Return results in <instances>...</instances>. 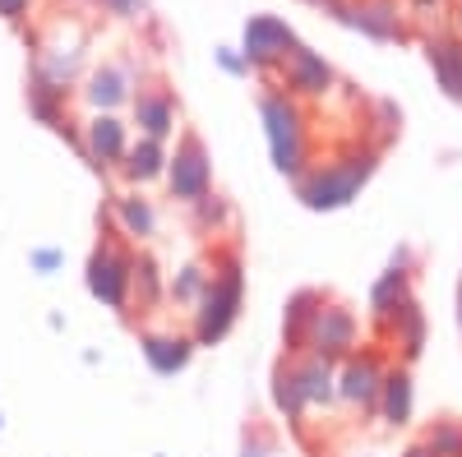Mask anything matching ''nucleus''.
Listing matches in <instances>:
<instances>
[{
  "mask_svg": "<svg viewBox=\"0 0 462 457\" xmlns=\"http://www.w3.org/2000/svg\"><path fill=\"white\" fill-rule=\"evenodd\" d=\"M398 457H435V452H430L426 443H420V439H411V443H407V448H402Z\"/></svg>",
  "mask_w": 462,
  "mask_h": 457,
  "instance_id": "obj_36",
  "label": "nucleus"
},
{
  "mask_svg": "<svg viewBox=\"0 0 462 457\" xmlns=\"http://www.w3.org/2000/svg\"><path fill=\"white\" fill-rule=\"evenodd\" d=\"M208 278H213L208 263H199V259L185 263L176 278H167V300L180 305V310H195V305L204 300V291H208Z\"/></svg>",
  "mask_w": 462,
  "mask_h": 457,
  "instance_id": "obj_27",
  "label": "nucleus"
},
{
  "mask_svg": "<svg viewBox=\"0 0 462 457\" xmlns=\"http://www.w3.org/2000/svg\"><path fill=\"white\" fill-rule=\"evenodd\" d=\"M208 291L204 300L189 310V337L195 347H217L226 342V333L241 324V310H245V263H241V250L236 245H217L213 259H208Z\"/></svg>",
  "mask_w": 462,
  "mask_h": 457,
  "instance_id": "obj_2",
  "label": "nucleus"
},
{
  "mask_svg": "<svg viewBox=\"0 0 462 457\" xmlns=\"http://www.w3.org/2000/svg\"><path fill=\"white\" fill-rule=\"evenodd\" d=\"M167 162H171V148L139 134L130 143V152H125V162H121V171H116V176H121L130 189H148V185L167 180Z\"/></svg>",
  "mask_w": 462,
  "mask_h": 457,
  "instance_id": "obj_23",
  "label": "nucleus"
},
{
  "mask_svg": "<svg viewBox=\"0 0 462 457\" xmlns=\"http://www.w3.org/2000/svg\"><path fill=\"white\" fill-rule=\"evenodd\" d=\"M407 14L420 23H439L448 14V0H407Z\"/></svg>",
  "mask_w": 462,
  "mask_h": 457,
  "instance_id": "obj_30",
  "label": "nucleus"
},
{
  "mask_svg": "<svg viewBox=\"0 0 462 457\" xmlns=\"http://www.w3.org/2000/svg\"><path fill=\"white\" fill-rule=\"evenodd\" d=\"M356 347H361V319H356V310L328 296V300H324V310H319V319H315V328H310V342H305V352H315V356L342 365Z\"/></svg>",
  "mask_w": 462,
  "mask_h": 457,
  "instance_id": "obj_8",
  "label": "nucleus"
},
{
  "mask_svg": "<svg viewBox=\"0 0 462 457\" xmlns=\"http://www.w3.org/2000/svg\"><path fill=\"white\" fill-rule=\"evenodd\" d=\"M426 60L435 69V84L444 88V97L462 106V37L453 28H435L426 37Z\"/></svg>",
  "mask_w": 462,
  "mask_h": 457,
  "instance_id": "obj_20",
  "label": "nucleus"
},
{
  "mask_svg": "<svg viewBox=\"0 0 462 457\" xmlns=\"http://www.w3.org/2000/svg\"><path fill=\"white\" fill-rule=\"evenodd\" d=\"M139 352L152 365V374H180L189 361H195V337L189 333H158L143 328L139 333Z\"/></svg>",
  "mask_w": 462,
  "mask_h": 457,
  "instance_id": "obj_22",
  "label": "nucleus"
},
{
  "mask_svg": "<svg viewBox=\"0 0 462 457\" xmlns=\"http://www.w3.org/2000/svg\"><path fill=\"white\" fill-rule=\"evenodd\" d=\"M162 300H167V273H162V263L152 259L148 250H134V287H130V310L148 315V310H158Z\"/></svg>",
  "mask_w": 462,
  "mask_h": 457,
  "instance_id": "obj_24",
  "label": "nucleus"
},
{
  "mask_svg": "<svg viewBox=\"0 0 462 457\" xmlns=\"http://www.w3.org/2000/svg\"><path fill=\"white\" fill-rule=\"evenodd\" d=\"M342 23L361 28L365 37H374V42H407V37H411L407 14H402L398 0H346Z\"/></svg>",
  "mask_w": 462,
  "mask_h": 457,
  "instance_id": "obj_13",
  "label": "nucleus"
},
{
  "mask_svg": "<svg viewBox=\"0 0 462 457\" xmlns=\"http://www.w3.org/2000/svg\"><path fill=\"white\" fill-rule=\"evenodd\" d=\"M134 93H139V65L125 60V56L102 60V65L88 74V84H84V102L93 106V116H97V111L116 116L121 106L134 102Z\"/></svg>",
  "mask_w": 462,
  "mask_h": 457,
  "instance_id": "obj_10",
  "label": "nucleus"
},
{
  "mask_svg": "<svg viewBox=\"0 0 462 457\" xmlns=\"http://www.w3.org/2000/svg\"><path fill=\"white\" fill-rule=\"evenodd\" d=\"M259 121H263L268 152H273V167L287 180H300L315 167V143H310V116H305V106L291 93H282L278 84H268L259 93Z\"/></svg>",
  "mask_w": 462,
  "mask_h": 457,
  "instance_id": "obj_3",
  "label": "nucleus"
},
{
  "mask_svg": "<svg viewBox=\"0 0 462 457\" xmlns=\"http://www.w3.org/2000/svg\"><path fill=\"white\" fill-rule=\"evenodd\" d=\"M273 84H278L282 93H291L296 102H319V97H328V93L337 88V74H333V65H328L319 51L296 47V51L282 60V69H278Z\"/></svg>",
  "mask_w": 462,
  "mask_h": 457,
  "instance_id": "obj_11",
  "label": "nucleus"
},
{
  "mask_svg": "<svg viewBox=\"0 0 462 457\" xmlns=\"http://www.w3.org/2000/svg\"><path fill=\"white\" fill-rule=\"evenodd\" d=\"M32 5H37V0H0V19H5V23H23L32 14Z\"/></svg>",
  "mask_w": 462,
  "mask_h": 457,
  "instance_id": "obj_31",
  "label": "nucleus"
},
{
  "mask_svg": "<svg viewBox=\"0 0 462 457\" xmlns=\"http://www.w3.org/2000/svg\"><path fill=\"white\" fill-rule=\"evenodd\" d=\"M379 421L389 430H407L416 421V379H411V365L393 361L389 374H383V388H379Z\"/></svg>",
  "mask_w": 462,
  "mask_h": 457,
  "instance_id": "obj_17",
  "label": "nucleus"
},
{
  "mask_svg": "<svg viewBox=\"0 0 462 457\" xmlns=\"http://www.w3.org/2000/svg\"><path fill=\"white\" fill-rule=\"evenodd\" d=\"M420 443H426L435 457H462V421L457 416H439L420 430Z\"/></svg>",
  "mask_w": 462,
  "mask_h": 457,
  "instance_id": "obj_29",
  "label": "nucleus"
},
{
  "mask_svg": "<svg viewBox=\"0 0 462 457\" xmlns=\"http://www.w3.org/2000/svg\"><path fill=\"white\" fill-rule=\"evenodd\" d=\"M88 296L102 300L106 310L116 315H130V287H134V250L130 241L111 226V217L102 222V236L88 254V269H84Z\"/></svg>",
  "mask_w": 462,
  "mask_h": 457,
  "instance_id": "obj_4",
  "label": "nucleus"
},
{
  "mask_svg": "<svg viewBox=\"0 0 462 457\" xmlns=\"http://www.w3.org/2000/svg\"><path fill=\"white\" fill-rule=\"evenodd\" d=\"M268 452H273V443H268V439H259V443H245V457H268Z\"/></svg>",
  "mask_w": 462,
  "mask_h": 457,
  "instance_id": "obj_37",
  "label": "nucleus"
},
{
  "mask_svg": "<svg viewBox=\"0 0 462 457\" xmlns=\"http://www.w3.org/2000/svg\"><path fill=\"white\" fill-rule=\"evenodd\" d=\"M411 296H416V291H411V250H398L393 263H389V269L374 278V287H370V324L389 319L398 305H407Z\"/></svg>",
  "mask_w": 462,
  "mask_h": 457,
  "instance_id": "obj_19",
  "label": "nucleus"
},
{
  "mask_svg": "<svg viewBox=\"0 0 462 457\" xmlns=\"http://www.w3.org/2000/svg\"><path fill=\"white\" fill-rule=\"evenodd\" d=\"M296 47H300V42H296L291 23H282L278 14H254V19L245 23L241 56H245V65H250V69L273 74V69H282V60H287Z\"/></svg>",
  "mask_w": 462,
  "mask_h": 457,
  "instance_id": "obj_9",
  "label": "nucleus"
},
{
  "mask_svg": "<svg viewBox=\"0 0 462 457\" xmlns=\"http://www.w3.org/2000/svg\"><path fill=\"white\" fill-rule=\"evenodd\" d=\"M130 125L121 116H106V111H97V116L84 125V162L93 171H121L125 162V152H130Z\"/></svg>",
  "mask_w": 462,
  "mask_h": 457,
  "instance_id": "obj_12",
  "label": "nucleus"
},
{
  "mask_svg": "<svg viewBox=\"0 0 462 457\" xmlns=\"http://www.w3.org/2000/svg\"><path fill=\"white\" fill-rule=\"evenodd\" d=\"M222 65L231 69V74H245L250 65H245V56H236V51H222Z\"/></svg>",
  "mask_w": 462,
  "mask_h": 457,
  "instance_id": "obj_35",
  "label": "nucleus"
},
{
  "mask_svg": "<svg viewBox=\"0 0 462 457\" xmlns=\"http://www.w3.org/2000/svg\"><path fill=\"white\" fill-rule=\"evenodd\" d=\"M273 407H278V416H282L291 430H305V416H310V407H305V398H300L291 356H282V361L273 365Z\"/></svg>",
  "mask_w": 462,
  "mask_h": 457,
  "instance_id": "obj_26",
  "label": "nucleus"
},
{
  "mask_svg": "<svg viewBox=\"0 0 462 457\" xmlns=\"http://www.w3.org/2000/svg\"><path fill=\"white\" fill-rule=\"evenodd\" d=\"M328 291L319 287H300L287 296V310H282V356H305V342H310V328L324 310Z\"/></svg>",
  "mask_w": 462,
  "mask_h": 457,
  "instance_id": "obj_16",
  "label": "nucleus"
},
{
  "mask_svg": "<svg viewBox=\"0 0 462 457\" xmlns=\"http://www.w3.org/2000/svg\"><path fill=\"white\" fill-rule=\"evenodd\" d=\"M374 337H379L389 352H398L402 365H411L420 352H426V310H420V300L411 296L407 305H398L389 319H379V324H374Z\"/></svg>",
  "mask_w": 462,
  "mask_h": 457,
  "instance_id": "obj_14",
  "label": "nucleus"
},
{
  "mask_svg": "<svg viewBox=\"0 0 462 457\" xmlns=\"http://www.w3.org/2000/svg\"><path fill=\"white\" fill-rule=\"evenodd\" d=\"M296 365V384H300V398L310 411H328L337 407V365L315 356V352H305V356H291Z\"/></svg>",
  "mask_w": 462,
  "mask_h": 457,
  "instance_id": "obj_21",
  "label": "nucleus"
},
{
  "mask_svg": "<svg viewBox=\"0 0 462 457\" xmlns=\"http://www.w3.org/2000/svg\"><path fill=\"white\" fill-rule=\"evenodd\" d=\"M51 32H56V37L37 42L32 69L42 74V79H51L56 88H74V79H79V69H84V56H88V32L74 23V19L51 23Z\"/></svg>",
  "mask_w": 462,
  "mask_h": 457,
  "instance_id": "obj_7",
  "label": "nucleus"
},
{
  "mask_svg": "<svg viewBox=\"0 0 462 457\" xmlns=\"http://www.w3.org/2000/svg\"><path fill=\"white\" fill-rule=\"evenodd\" d=\"M457 324H462V287H457Z\"/></svg>",
  "mask_w": 462,
  "mask_h": 457,
  "instance_id": "obj_39",
  "label": "nucleus"
},
{
  "mask_svg": "<svg viewBox=\"0 0 462 457\" xmlns=\"http://www.w3.org/2000/svg\"><path fill=\"white\" fill-rule=\"evenodd\" d=\"M379 158H383V148H374L370 139H346L324 162H315L300 180H291L296 199L315 213H337L370 185V176L379 171Z\"/></svg>",
  "mask_w": 462,
  "mask_h": 457,
  "instance_id": "obj_1",
  "label": "nucleus"
},
{
  "mask_svg": "<svg viewBox=\"0 0 462 457\" xmlns=\"http://www.w3.org/2000/svg\"><path fill=\"white\" fill-rule=\"evenodd\" d=\"M167 195L176 204H199L204 195H213V162H208V148L195 130H180L176 152L167 162Z\"/></svg>",
  "mask_w": 462,
  "mask_h": 457,
  "instance_id": "obj_6",
  "label": "nucleus"
},
{
  "mask_svg": "<svg viewBox=\"0 0 462 457\" xmlns=\"http://www.w3.org/2000/svg\"><path fill=\"white\" fill-rule=\"evenodd\" d=\"M130 111H134V130H139L143 139L167 143V139L180 130V106H176V97H171L162 84L139 88V93H134V102H130Z\"/></svg>",
  "mask_w": 462,
  "mask_h": 457,
  "instance_id": "obj_15",
  "label": "nucleus"
},
{
  "mask_svg": "<svg viewBox=\"0 0 462 457\" xmlns=\"http://www.w3.org/2000/svg\"><path fill=\"white\" fill-rule=\"evenodd\" d=\"M93 5H102L106 14H121V19H134V14H143V0H93Z\"/></svg>",
  "mask_w": 462,
  "mask_h": 457,
  "instance_id": "obj_32",
  "label": "nucleus"
},
{
  "mask_svg": "<svg viewBox=\"0 0 462 457\" xmlns=\"http://www.w3.org/2000/svg\"><path fill=\"white\" fill-rule=\"evenodd\" d=\"M231 217H236V213H231V204L217 195V189H213V195H204L199 204H189V222H195L204 236H222L226 226H231Z\"/></svg>",
  "mask_w": 462,
  "mask_h": 457,
  "instance_id": "obj_28",
  "label": "nucleus"
},
{
  "mask_svg": "<svg viewBox=\"0 0 462 457\" xmlns=\"http://www.w3.org/2000/svg\"><path fill=\"white\" fill-rule=\"evenodd\" d=\"M32 269H42V273L60 269V250H32Z\"/></svg>",
  "mask_w": 462,
  "mask_h": 457,
  "instance_id": "obj_33",
  "label": "nucleus"
},
{
  "mask_svg": "<svg viewBox=\"0 0 462 457\" xmlns=\"http://www.w3.org/2000/svg\"><path fill=\"white\" fill-rule=\"evenodd\" d=\"M305 5H315V10H328L333 19H342V10H346V0H305Z\"/></svg>",
  "mask_w": 462,
  "mask_h": 457,
  "instance_id": "obj_34",
  "label": "nucleus"
},
{
  "mask_svg": "<svg viewBox=\"0 0 462 457\" xmlns=\"http://www.w3.org/2000/svg\"><path fill=\"white\" fill-rule=\"evenodd\" d=\"M389 365L393 361H389V347H383V342H374V347H356L337 365V407L356 411V416H374Z\"/></svg>",
  "mask_w": 462,
  "mask_h": 457,
  "instance_id": "obj_5",
  "label": "nucleus"
},
{
  "mask_svg": "<svg viewBox=\"0 0 462 457\" xmlns=\"http://www.w3.org/2000/svg\"><path fill=\"white\" fill-rule=\"evenodd\" d=\"M111 226L121 232L130 245H143L158 236V204H152L143 189H125V195H111Z\"/></svg>",
  "mask_w": 462,
  "mask_h": 457,
  "instance_id": "obj_18",
  "label": "nucleus"
},
{
  "mask_svg": "<svg viewBox=\"0 0 462 457\" xmlns=\"http://www.w3.org/2000/svg\"><path fill=\"white\" fill-rule=\"evenodd\" d=\"M453 32L462 37V0H453Z\"/></svg>",
  "mask_w": 462,
  "mask_h": 457,
  "instance_id": "obj_38",
  "label": "nucleus"
},
{
  "mask_svg": "<svg viewBox=\"0 0 462 457\" xmlns=\"http://www.w3.org/2000/svg\"><path fill=\"white\" fill-rule=\"evenodd\" d=\"M65 106H69V88H56V84L42 79L37 69H28V111H32V116L60 134V130L69 125V121H65Z\"/></svg>",
  "mask_w": 462,
  "mask_h": 457,
  "instance_id": "obj_25",
  "label": "nucleus"
}]
</instances>
